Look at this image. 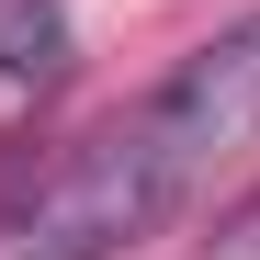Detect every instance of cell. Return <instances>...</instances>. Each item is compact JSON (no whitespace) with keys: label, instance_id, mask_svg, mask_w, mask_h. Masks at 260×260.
Returning <instances> with one entry per match:
<instances>
[{"label":"cell","instance_id":"7a4b0ae2","mask_svg":"<svg viewBox=\"0 0 260 260\" xmlns=\"http://www.w3.org/2000/svg\"><path fill=\"white\" fill-rule=\"evenodd\" d=\"M192 260H260V192H238L226 215H215V238H204Z\"/></svg>","mask_w":260,"mask_h":260},{"label":"cell","instance_id":"6da1fadb","mask_svg":"<svg viewBox=\"0 0 260 260\" xmlns=\"http://www.w3.org/2000/svg\"><path fill=\"white\" fill-rule=\"evenodd\" d=\"M68 57H79L68 0H0V79H12V91H46V79H68Z\"/></svg>","mask_w":260,"mask_h":260}]
</instances>
